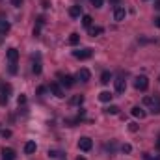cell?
<instances>
[{
    "label": "cell",
    "instance_id": "cell-1",
    "mask_svg": "<svg viewBox=\"0 0 160 160\" xmlns=\"http://www.w3.org/2000/svg\"><path fill=\"white\" fill-rule=\"evenodd\" d=\"M134 88H136L138 91H145V89L149 88V78H147L145 75L136 77V80H134Z\"/></svg>",
    "mask_w": 160,
    "mask_h": 160
},
{
    "label": "cell",
    "instance_id": "cell-2",
    "mask_svg": "<svg viewBox=\"0 0 160 160\" xmlns=\"http://www.w3.org/2000/svg\"><path fill=\"white\" fill-rule=\"evenodd\" d=\"M48 91L54 95V97H58V99H62V97H65V93H63V88L58 84V82H52L50 86H48Z\"/></svg>",
    "mask_w": 160,
    "mask_h": 160
},
{
    "label": "cell",
    "instance_id": "cell-3",
    "mask_svg": "<svg viewBox=\"0 0 160 160\" xmlns=\"http://www.w3.org/2000/svg\"><path fill=\"white\" fill-rule=\"evenodd\" d=\"M91 54H93V48H82V50H73V56H75V58H78V60H88V58H91Z\"/></svg>",
    "mask_w": 160,
    "mask_h": 160
},
{
    "label": "cell",
    "instance_id": "cell-4",
    "mask_svg": "<svg viewBox=\"0 0 160 160\" xmlns=\"http://www.w3.org/2000/svg\"><path fill=\"white\" fill-rule=\"evenodd\" d=\"M91 147H93L91 138L84 136V138H80V140H78V149H80V151H91Z\"/></svg>",
    "mask_w": 160,
    "mask_h": 160
},
{
    "label": "cell",
    "instance_id": "cell-5",
    "mask_svg": "<svg viewBox=\"0 0 160 160\" xmlns=\"http://www.w3.org/2000/svg\"><path fill=\"white\" fill-rule=\"evenodd\" d=\"M9 91H11V86H0V104H6L8 99H9Z\"/></svg>",
    "mask_w": 160,
    "mask_h": 160
},
{
    "label": "cell",
    "instance_id": "cell-6",
    "mask_svg": "<svg viewBox=\"0 0 160 160\" xmlns=\"http://www.w3.org/2000/svg\"><path fill=\"white\" fill-rule=\"evenodd\" d=\"M125 17H127V9L123 8V6H116V9H114V21H125Z\"/></svg>",
    "mask_w": 160,
    "mask_h": 160
},
{
    "label": "cell",
    "instance_id": "cell-7",
    "mask_svg": "<svg viewBox=\"0 0 160 160\" xmlns=\"http://www.w3.org/2000/svg\"><path fill=\"white\" fill-rule=\"evenodd\" d=\"M58 78H60V84L65 86V88H71V86L75 84V78H73L71 75H58Z\"/></svg>",
    "mask_w": 160,
    "mask_h": 160
},
{
    "label": "cell",
    "instance_id": "cell-8",
    "mask_svg": "<svg viewBox=\"0 0 160 160\" xmlns=\"http://www.w3.org/2000/svg\"><path fill=\"white\" fill-rule=\"evenodd\" d=\"M15 158H17V155H15V151L11 147H4L2 149V160H15Z\"/></svg>",
    "mask_w": 160,
    "mask_h": 160
},
{
    "label": "cell",
    "instance_id": "cell-9",
    "mask_svg": "<svg viewBox=\"0 0 160 160\" xmlns=\"http://www.w3.org/2000/svg\"><path fill=\"white\" fill-rule=\"evenodd\" d=\"M114 84H116V91H118V93H123V91H125V88H127V84H125V78H123V77H118V78L114 80Z\"/></svg>",
    "mask_w": 160,
    "mask_h": 160
},
{
    "label": "cell",
    "instance_id": "cell-10",
    "mask_svg": "<svg viewBox=\"0 0 160 160\" xmlns=\"http://www.w3.org/2000/svg\"><path fill=\"white\" fill-rule=\"evenodd\" d=\"M89 78H91V73L88 69H80L77 73V80H80V82H88Z\"/></svg>",
    "mask_w": 160,
    "mask_h": 160
},
{
    "label": "cell",
    "instance_id": "cell-11",
    "mask_svg": "<svg viewBox=\"0 0 160 160\" xmlns=\"http://www.w3.org/2000/svg\"><path fill=\"white\" fill-rule=\"evenodd\" d=\"M17 58H19V50L17 48H8V60H9V63H17Z\"/></svg>",
    "mask_w": 160,
    "mask_h": 160
},
{
    "label": "cell",
    "instance_id": "cell-12",
    "mask_svg": "<svg viewBox=\"0 0 160 160\" xmlns=\"http://www.w3.org/2000/svg\"><path fill=\"white\" fill-rule=\"evenodd\" d=\"M130 114H132L134 118H138V119H143V118H145V110H143L142 106H134V108L130 110Z\"/></svg>",
    "mask_w": 160,
    "mask_h": 160
},
{
    "label": "cell",
    "instance_id": "cell-13",
    "mask_svg": "<svg viewBox=\"0 0 160 160\" xmlns=\"http://www.w3.org/2000/svg\"><path fill=\"white\" fill-rule=\"evenodd\" d=\"M9 28H11V24L6 19H0V36H6L9 32Z\"/></svg>",
    "mask_w": 160,
    "mask_h": 160
},
{
    "label": "cell",
    "instance_id": "cell-14",
    "mask_svg": "<svg viewBox=\"0 0 160 160\" xmlns=\"http://www.w3.org/2000/svg\"><path fill=\"white\" fill-rule=\"evenodd\" d=\"M36 149H38L36 142H26V145H24V153H26V155H34Z\"/></svg>",
    "mask_w": 160,
    "mask_h": 160
},
{
    "label": "cell",
    "instance_id": "cell-15",
    "mask_svg": "<svg viewBox=\"0 0 160 160\" xmlns=\"http://www.w3.org/2000/svg\"><path fill=\"white\" fill-rule=\"evenodd\" d=\"M69 15H71L73 19L80 17V15H82V6H71V8H69Z\"/></svg>",
    "mask_w": 160,
    "mask_h": 160
},
{
    "label": "cell",
    "instance_id": "cell-16",
    "mask_svg": "<svg viewBox=\"0 0 160 160\" xmlns=\"http://www.w3.org/2000/svg\"><path fill=\"white\" fill-rule=\"evenodd\" d=\"M151 106H153V108H151V112H153V114H160V97H158V95H155V97H153V104H151Z\"/></svg>",
    "mask_w": 160,
    "mask_h": 160
},
{
    "label": "cell",
    "instance_id": "cell-17",
    "mask_svg": "<svg viewBox=\"0 0 160 160\" xmlns=\"http://www.w3.org/2000/svg\"><path fill=\"white\" fill-rule=\"evenodd\" d=\"M102 32H104V28H101V26H91V28H89V36H91V38H97V36H101Z\"/></svg>",
    "mask_w": 160,
    "mask_h": 160
},
{
    "label": "cell",
    "instance_id": "cell-18",
    "mask_svg": "<svg viewBox=\"0 0 160 160\" xmlns=\"http://www.w3.org/2000/svg\"><path fill=\"white\" fill-rule=\"evenodd\" d=\"M112 97H114V95H112L110 91H101V93H99V99H101L102 102H110Z\"/></svg>",
    "mask_w": 160,
    "mask_h": 160
},
{
    "label": "cell",
    "instance_id": "cell-19",
    "mask_svg": "<svg viewBox=\"0 0 160 160\" xmlns=\"http://www.w3.org/2000/svg\"><path fill=\"white\" fill-rule=\"evenodd\" d=\"M106 114H110V116H118V114H119V106H116V104H110V106L106 108Z\"/></svg>",
    "mask_w": 160,
    "mask_h": 160
},
{
    "label": "cell",
    "instance_id": "cell-20",
    "mask_svg": "<svg viewBox=\"0 0 160 160\" xmlns=\"http://www.w3.org/2000/svg\"><path fill=\"white\" fill-rule=\"evenodd\" d=\"M110 80H112V73H110V71H104V73L101 75V82H102V84H110Z\"/></svg>",
    "mask_w": 160,
    "mask_h": 160
},
{
    "label": "cell",
    "instance_id": "cell-21",
    "mask_svg": "<svg viewBox=\"0 0 160 160\" xmlns=\"http://www.w3.org/2000/svg\"><path fill=\"white\" fill-rule=\"evenodd\" d=\"M91 22H93L91 15H84V17H82V24H84L86 28H91Z\"/></svg>",
    "mask_w": 160,
    "mask_h": 160
},
{
    "label": "cell",
    "instance_id": "cell-22",
    "mask_svg": "<svg viewBox=\"0 0 160 160\" xmlns=\"http://www.w3.org/2000/svg\"><path fill=\"white\" fill-rule=\"evenodd\" d=\"M78 41H80V36L77 32H73V34L69 36V45H78Z\"/></svg>",
    "mask_w": 160,
    "mask_h": 160
},
{
    "label": "cell",
    "instance_id": "cell-23",
    "mask_svg": "<svg viewBox=\"0 0 160 160\" xmlns=\"http://www.w3.org/2000/svg\"><path fill=\"white\" fill-rule=\"evenodd\" d=\"M84 102V95H75L73 99H71V104H77V106H80Z\"/></svg>",
    "mask_w": 160,
    "mask_h": 160
},
{
    "label": "cell",
    "instance_id": "cell-24",
    "mask_svg": "<svg viewBox=\"0 0 160 160\" xmlns=\"http://www.w3.org/2000/svg\"><path fill=\"white\" fill-rule=\"evenodd\" d=\"M32 71L36 73V75H39L41 73V62L38 60V62H34V65H32Z\"/></svg>",
    "mask_w": 160,
    "mask_h": 160
},
{
    "label": "cell",
    "instance_id": "cell-25",
    "mask_svg": "<svg viewBox=\"0 0 160 160\" xmlns=\"http://www.w3.org/2000/svg\"><path fill=\"white\" fill-rule=\"evenodd\" d=\"M0 136H2V138H11V130L4 128V130H0Z\"/></svg>",
    "mask_w": 160,
    "mask_h": 160
},
{
    "label": "cell",
    "instance_id": "cell-26",
    "mask_svg": "<svg viewBox=\"0 0 160 160\" xmlns=\"http://www.w3.org/2000/svg\"><path fill=\"white\" fill-rule=\"evenodd\" d=\"M48 157H52V158H62V153H60V151H48Z\"/></svg>",
    "mask_w": 160,
    "mask_h": 160
},
{
    "label": "cell",
    "instance_id": "cell-27",
    "mask_svg": "<svg viewBox=\"0 0 160 160\" xmlns=\"http://www.w3.org/2000/svg\"><path fill=\"white\" fill-rule=\"evenodd\" d=\"M17 102H19V106H22V104H26V95H19V99H17Z\"/></svg>",
    "mask_w": 160,
    "mask_h": 160
},
{
    "label": "cell",
    "instance_id": "cell-28",
    "mask_svg": "<svg viewBox=\"0 0 160 160\" xmlns=\"http://www.w3.org/2000/svg\"><path fill=\"white\" fill-rule=\"evenodd\" d=\"M91 4H93V8H102L104 0H91Z\"/></svg>",
    "mask_w": 160,
    "mask_h": 160
},
{
    "label": "cell",
    "instance_id": "cell-29",
    "mask_svg": "<svg viewBox=\"0 0 160 160\" xmlns=\"http://www.w3.org/2000/svg\"><path fill=\"white\" fill-rule=\"evenodd\" d=\"M48 91V88H45V86H39L38 88V95H43V93H47Z\"/></svg>",
    "mask_w": 160,
    "mask_h": 160
},
{
    "label": "cell",
    "instance_id": "cell-30",
    "mask_svg": "<svg viewBox=\"0 0 160 160\" xmlns=\"http://www.w3.org/2000/svg\"><path fill=\"white\" fill-rule=\"evenodd\" d=\"M9 73H11V75L17 73V63H9Z\"/></svg>",
    "mask_w": 160,
    "mask_h": 160
},
{
    "label": "cell",
    "instance_id": "cell-31",
    "mask_svg": "<svg viewBox=\"0 0 160 160\" xmlns=\"http://www.w3.org/2000/svg\"><path fill=\"white\" fill-rule=\"evenodd\" d=\"M128 130H130V132H136V130H138V125H136V123H128Z\"/></svg>",
    "mask_w": 160,
    "mask_h": 160
},
{
    "label": "cell",
    "instance_id": "cell-32",
    "mask_svg": "<svg viewBox=\"0 0 160 160\" xmlns=\"http://www.w3.org/2000/svg\"><path fill=\"white\" fill-rule=\"evenodd\" d=\"M143 158H145V160H160V157H151L149 153H145V155H143Z\"/></svg>",
    "mask_w": 160,
    "mask_h": 160
},
{
    "label": "cell",
    "instance_id": "cell-33",
    "mask_svg": "<svg viewBox=\"0 0 160 160\" xmlns=\"http://www.w3.org/2000/svg\"><path fill=\"white\" fill-rule=\"evenodd\" d=\"M121 149H123V153H130V151H132V147H130L128 143H125V145H123Z\"/></svg>",
    "mask_w": 160,
    "mask_h": 160
},
{
    "label": "cell",
    "instance_id": "cell-34",
    "mask_svg": "<svg viewBox=\"0 0 160 160\" xmlns=\"http://www.w3.org/2000/svg\"><path fill=\"white\" fill-rule=\"evenodd\" d=\"M143 104H153V97H143Z\"/></svg>",
    "mask_w": 160,
    "mask_h": 160
},
{
    "label": "cell",
    "instance_id": "cell-35",
    "mask_svg": "<svg viewBox=\"0 0 160 160\" xmlns=\"http://www.w3.org/2000/svg\"><path fill=\"white\" fill-rule=\"evenodd\" d=\"M11 4H13L15 8H21V6H22V0H11Z\"/></svg>",
    "mask_w": 160,
    "mask_h": 160
},
{
    "label": "cell",
    "instance_id": "cell-36",
    "mask_svg": "<svg viewBox=\"0 0 160 160\" xmlns=\"http://www.w3.org/2000/svg\"><path fill=\"white\" fill-rule=\"evenodd\" d=\"M153 22H155V26H157V28H160V17H155V21H153Z\"/></svg>",
    "mask_w": 160,
    "mask_h": 160
},
{
    "label": "cell",
    "instance_id": "cell-37",
    "mask_svg": "<svg viewBox=\"0 0 160 160\" xmlns=\"http://www.w3.org/2000/svg\"><path fill=\"white\" fill-rule=\"evenodd\" d=\"M34 36H36V38L39 36V26H36V28H34Z\"/></svg>",
    "mask_w": 160,
    "mask_h": 160
},
{
    "label": "cell",
    "instance_id": "cell-38",
    "mask_svg": "<svg viewBox=\"0 0 160 160\" xmlns=\"http://www.w3.org/2000/svg\"><path fill=\"white\" fill-rule=\"evenodd\" d=\"M110 4H116V6H119V4H121V0H110Z\"/></svg>",
    "mask_w": 160,
    "mask_h": 160
},
{
    "label": "cell",
    "instance_id": "cell-39",
    "mask_svg": "<svg viewBox=\"0 0 160 160\" xmlns=\"http://www.w3.org/2000/svg\"><path fill=\"white\" fill-rule=\"evenodd\" d=\"M155 8H157V9H160V0H155Z\"/></svg>",
    "mask_w": 160,
    "mask_h": 160
},
{
    "label": "cell",
    "instance_id": "cell-40",
    "mask_svg": "<svg viewBox=\"0 0 160 160\" xmlns=\"http://www.w3.org/2000/svg\"><path fill=\"white\" fill-rule=\"evenodd\" d=\"M157 149H160V138H158V142H157Z\"/></svg>",
    "mask_w": 160,
    "mask_h": 160
},
{
    "label": "cell",
    "instance_id": "cell-41",
    "mask_svg": "<svg viewBox=\"0 0 160 160\" xmlns=\"http://www.w3.org/2000/svg\"><path fill=\"white\" fill-rule=\"evenodd\" d=\"M77 160H86V158H84V157H78V158H77Z\"/></svg>",
    "mask_w": 160,
    "mask_h": 160
}]
</instances>
